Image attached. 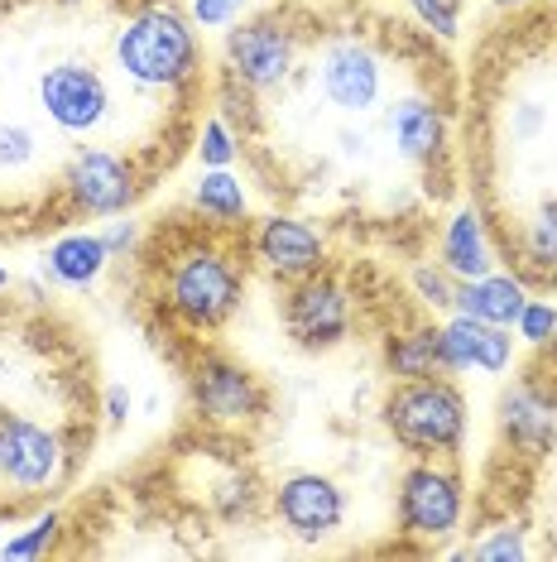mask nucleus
Segmentation results:
<instances>
[{
	"label": "nucleus",
	"instance_id": "f257e3e1",
	"mask_svg": "<svg viewBox=\"0 0 557 562\" xmlns=\"http://www.w3.org/2000/svg\"><path fill=\"white\" fill-rule=\"evenodd\" d=\"M240 299H246V265L231 255V246L212 236L183 240L179 250L163 255L155 303L187 337H207L221 331L236 317Z\"/></svg>",
	"mask_w": 557,
	"mask_h": 562
},
{
	"label": "nucleus",
	"instance_id": "f03ea898",
	"mask_svg": "<svg viewBox=\"0 0 557 562\" xmlns=\"http://www.w3.org/2000/svg\"><path fill=\"white\" fill-rule=\"evenodd\" d=\"M111 68L135 92H183L202 68L197 24L173 0H145L111 34Z\"/></svg>",
	"mask_w": 557,
	"mask_h": 562
},
{
	"label": "nucleus",
	"instance_id": "7ed1b4c3",
	"mask_svg": "<svg viewBox=\"0 0 557 562\" xmlns=\"http://www.w3.org/2000/svg\"><path fill=\"white\" fill-rule=\"evenodd\" d=\"M385 428L395 442L413 457H457L471 428V404L452 375H428V380H395L385 394Z\"/></svg>",
	"mask_w": 557,
	"mask_h": 562
},
{
	"label": "nucleus",
	"instance_id": "20e7f679",
	"mask_svg": "<svg viewBox=\"0 0 557 562\" xmlns=\"http://www.w3.org/2000/svg\"><path fill=\"white\" fill-rule=\"evenodd\" d=\"M395 519L399 533L413 543L437 548L457 539L466 529V481L452 467V457H413V467H403Z\"/></svg>",
	"mask_w": 557,
	"mask_h": 562
},
{
	"label": "nucleus",
	"instance_id": "39448f33",
	"mask_svg": "<svg viewBox=\"0 0 557 562\" xmlns=\"http://www.w3.org/2000/svg\"><path fill=\"white\" fill-rule=\"evenodd\" d=\"M34 97H39V111L54 131L78 135V139L101 135L111 125V116H116V92H111L106 72L87 58L48 63V68L39 72Z\"/></svg>",
	"mask_w": 557,
	"mask_h": 562
},
{
	"label": "nucleus",
	"instance_id": "423d86ee",
	"mask_svg": "<svg viewBox=\"0 0 557 562\" xmlns=\"http://www.w3.org/2000/svg\"><path fill=\"white\" fill-rule=\"evenodd\" d=\"M226 78L246 92H278L298 68V30L278 15L236 20L221 44Z\"/></svg>",
	"mask_w": 557,
	"mask_h": 562
},
{
	"label": "nucleus",
	"instance_id": "0eeeda50",
	"mask_svg": "<svg viewBox=\"0 0 557 562\" xmlns=\"http://www.w3.org/2000/svg\"><path fill=\"white\" fill-rule=\"evenodd\" d=\"M68 476V442L30 414H0V485L15 495H48Z\"/></svg>",
	"mask_w": 557,
	"mask_h": 562
},
{
	"label": "nucleus",
	"instance_id": "6e6552de",
	"mask_svg": "<svg viewBox=\"0 0 557 562\" xmlns=\"http://www.w3.org/2000/svg\"><path fill=\"white\" fill-rule=\"evenodd\" d=\"M62 193L78 216H121L145 193V173L130 155L106 145H82L62 169Z\"/></svg>",
	"mask_w": 557,
	"mask_h": 562
},
{
	"label": "nucleus",
	"instance_id": "1a4fd4ad",
	"mask_svg": "<svg viewBox=\"0 0 557 562\" xmlns=\"http://www.w3.org/2000/svg\"><path fill=\"white\" fill-rule=\"evenodd\" d=\"M187 390H193V408L202 424L212 428H250L270 414V390L260 385L240 361L231 356H197L187 370Z\"/></svg>",
	"mask_w": 557,
	"mask_h": 562
},
{
	"label": "nucleus",
	"instance_id": "9d476101",
	"mask_svg": "<svg viewBox=\"0 0 557 562\" xmlns=\"http://www.w3.org/2000/svg\"><path fill=\"white\" fill-rule=\"evenodd\" d=\"M351 313L356 299L332 270H318L284 293V331L303 351H332L351 337Z\"/></svg>",
	"mask_w": 557,
	"mask_h": 562
},
{
	"label": "nucleus",
	"instance_id": "9b49d317",
	"mask_svg": "<svg viewBox=\"0 0 557 562\" xmlns=\"http://www.w3.org/2000/svg\"><path fill=\"white\" fill-rule=\"evenodd\" d=\"M270 509L294 543H327L346 524V491L322 471H288L274 485Z\"/></svg>",
	"mask_w": 557,
	"mask_h": 562
},
{
	"label": "nucleus",
	"instance_id": "f8f14e48",
	"mask_svg": "<svg viewBox=\"0 0 557 562\" xmlns=\"http://www.w3.org/2000/svg\"><path fill=\"white\" fill-rule=\"evenodd\" d=\"M318 87L341 116H371L385 101V58L356 34H337L318 54Z\"/></svg>",
	"mask_w": 557,
	"mask_h": 562
},
{
	"label": "nucleus",
	"instance_id": "ddd939ff",
	"mask_svg": "<svg viewBox=\"0 0 557 562\" xmlns=\"http://www.w3.org/2000/svg\"><path fill=\"white\" fill-rule=\"evenodd\" d=\"M250 255L278 284H298V279L327 270V236L312 222H303V216L270 212L250 232Z\"/></svg>",
	"mask_w": 557,
	"mask_h": 562
},
{
	"label": "nucleus",
	"instance_id": "4468645a",
	"mask_svg": "<svg viewBox=\"0 0 557 562\" xmlns=\"http://www.w3.org/2000/svg\"><path fill=\"white\" fill-rule=\"evenodd\" d=\"M500 432L519 457H548L557 442V380L528 370L500 394Z\"/></svg>",
	"mask_w": 557,
	"mask_h": 562
},
{
	"label": "nucleus",
	"instance_id": "2eb2a0df",
	"mask_svg": "<svg viewBox=\"0 0 557 562\" xmlns=\"http://www.w3.org/2000/svg\"><path fill=\"white\" fill-rule=\"evenodd\" d=\"M514 347L519 337H510V327H490L466 313H447V323L437 327L442 375H466V370L504 375V370H514Z\"/></svg>",
	"mask_w": 557,
	"mask_h": 562
},
{
	"label": "nucleus",
	"instance_id": "dca6fc26",
	"mask_svg": "<svg viewBox=\"0 0 557 562\" xmlns=\"http://www.w3.org/2000/svg\"><path fill=\"white\" fill-rule=\"evenodd\" d=\"M389 139H395V149L403 159L437 164L447 155V116H442L437 101L409 92L389 106Z\"/></svg>",
	"mask_w": 557,
	"mask_h": 562
},
{
	"label": "nucleus",
	"instance_id": "f3484780",
	"mask_svg": "<svg viewBox=\"0 0 557 562\" xmlns=\"http://www.w3.org/2000/svg\"><path fill=\"white\" fill-rule=\"evenodd\" d=\"M437 260L447 265L457 279H480L490 270H500L496 260V240H490V226L476 207H457L442 222V236H437Z\"/></svg>",
	"mask_w": 557,
	"mask_h": 562
},
{
	"label": "nucleus",
	"instance_id": "a211bd4d",
	"mask_svg": "<svg viewBox=\"0 0 557 562\" xmlns=\"http://www.w3.org/2000/svg\"><path fill=\"white\" fill-rule=\"evenodd\" d=\"M111 265V250L106 240H101V232H62L54 246L44 250V274L54 279L58 289H92L101 274H106Z\"/></svg>",
	"mask_w": 557,
	"mask_h": 562
},
{
	"label": "nucleus",
	"instance_id": "6ab92c4d",
	"mask_svg": "<svg viewBox=\"0 0 557 562\" xmlns=\"http://www.w3.org/2000/svg\"><path fill=\"white\" fill-rule=\"evenodd\" d=\"M524 303H528L524 279L510 274V270H490L480 279H462L452 313L480 317V323H490V327H514V317H519Z\"/></svg>",
	"mask_w": 557,
	"mask_h": 562
},
{
	"label": "nucleus",
	"instance_id": "aec40b11",
	"mask_svg": "<svg viewBox=\"0 0 557 562\" xmlns=\"http://www.w3.org/2000/svg\"><path fill=\"white\" fill-rule=\"evenodd\" d=\"M187 202H193V212L207 226H217V232H236V226L250 222V193L236 169H202Z\"/></svg>",
	"mask_w": 557,
	"mask_h": 562
},
{
	"label": "nucleus",
	"instance_id": "412c9836",
	"mask_svg": "<svg viewBox=\"0 0 557 562\" xmlns=\"http://www.w3.org/2000/svg\"><path fill=\"white\" fill-rule=\"evenodd\" d=\"M385 370L395 380H428L442 375L437 361V327H409L385 341Z\"/></svg>",
	"mask_w": 557,
	"mask_h": 562
},
{
	"label": "nucleus",
	"instance_id": "4be33fe9",
	"mask_svg": "<svg viewBox=\"0 0 557 562\" xmlns=\"http://www.w3.org/2000/svg\"><path fill=\"white\" fill-rule=\"evenodd\" d=\"M519 255H524V265L538 274L557 270V198L538 202V212L524 222V232H519Z\"/></svg>",
	"mask_w": 557,
	"mask_h": 562
},
{
	"label": "nucleus",
	"instance_id": "5701e85b",
	"mask_svg": "<svg viewBox=\"0 0 557 562\" xmlns=\"http://www.w3.org/2000/svg\"><path fill=\"white\" fill-rule=\"evenodd\" d=\"M58 539H62V515L58 509H48V515L24 524L20 533H10V539L0 543V562H39V558L54 553Z\"/></svg>",
	"mask_w": 557,
	"mask_h": 562
},
{
	"label": "nucleus",
	"instance_id": "b1692460",
	"mask_svg": "<svg viewBox=\"0 0 557 562\" xmlns=\"http://www.w3.org/2000/svg\"><path fill=\"white\" fill-rule=\"evenodd\" d=\"M462 558H476V562H519V558H528V529L519 519H500L496 529H486L471 548H462Z\"/></svg>",
	"mask_w": 557,
	"mask_h": 562
},
{
	"label": "nucleus",
	"instance_id": "393cba45",
	"mask_svg": "<svg viewBox=\"0 0 557 562\" xmlns=\"http://www.w3.org/2000/svg\"><path fill=\"white\" fill-rule=\"evenodd\" d=\"M457 284H462V279L452 274L442 260L413 265V274H409L413 299L423 303V308H433V313H452V303H457Z\"/></svg>",
	"mask_w": 557,
	"mask_h": 562
},
{
	"label": "nucleus",
	"instance_id": "a878e982",
	"mask_svg": "<svg viewBox=\"0 0 557 562\" xmlns=\"http://www.w3.org/2000/svg\"><path fill=\"white\" fill-rule=\"evenodd\" d=\"M193 149H197L202 169H231V164L240 159V135H236V125L226 116H207V121H202V131H197Z\"/></svg>",
	"mask_w": 557,
	"mask_h": 562
},
{
	"label": "nucleus",
	"instance_id": "bb28decb",
	"mask_svg": "<svg viewBox=\"0 0 557 562\" xmlns=\"http://www.w3.org/2000/svg\"><path fill=\"white\" fill-rule=\"evenodd\" d=\"M403 5H409V15L423 24L433 40H442V44L462 40V5L466 0H403Z\"/></svg>",
	"mask_w": 557,
	"mask_h": 562
},
{
	"label": "nucleus",
	"instance_id": "cd10ccee",
	"mask_svg": "<svg viewBox=\"0 0 557 562\" xmlns=\"http://www.w3.org/2000/svg\"><path fill=\"white\" fill-rule=\"evenodd\" d=\"M514 337L524 341V347H534V351H543L553 341V331H557V303L553 299H534L528 293V303L519 308V317H514Z\"/></svg>",
	"mask_w": 557,
	"mask_h": 562
},
{
	"label": "nucleus",
	"instance_id": "c85d7f7f",
	"mask_svg": "<svg viewBox=\"0 0 557 562\" xmlns=\"http://www.w3.org/2000/svg\"><path fill=\"white\" fill-rule=\"evenodd\" d=\"M34 155H39V135L20 121H0V173L30 169Z\"/></svg>",
	"mask_w": 557,
	"mask_h": 562
},
{
	"label": "nucleus",
	"instance_id": "c756f323",
	"mask_svg": "<svg viewBox=\"0 0 557 562\" xmlns=\"http://www.w3.org/2000/svg\"><path fill=\"white\" fill-rule=\"evenodd\" d=\"M250 0H187V15H193L197 30H231V24L246 15Z\"/></svg>",
	"mask_w": 557,
	"mask_h": 562
},
{
	"label": "nucleus",
	"instance_id": "7c9ffc66",
	"mask_svg": "<svg viewBox=\"0 0 557 562\" xmlns=\"http://www.w3.org/2000/svg\"><path fill=\"white\" fill-rule=\"evenodd\" d=\"M101 240H106L111 260H130V255L139 250V222H130V216H116L111 226H101Z\"/></svg>",
	"mask_w": 557,
	"mask_h": 562
},
{
	"label": "nucleus",
	"instance_id": "2f4dec72",
	"mask_svg": "<svg viewBox=\"0 0 557 562\" xmlns=\"http://www.w3.org/2000/svg\"><path fill=\"white\" fill-rule=\"evenodd\" d=\"M101 414H106V424H125V418L135 414V400L125 385H111L106 390V404H101Z\"/></svg>",
	"mask_w": 557,
	"mask_h": 562
},
{
	"label": "nucleus",
	"instance_id": "473e14b6",
	"mask_svg": "<svg viewBox=\"0 0 557 562\" xmlns=\"http://www.w3.org/2000/svg\"><path fill=\"white\" fill-rule=\"evenodd\" d=\"M496 10H524V5H534V0H490Z\"/></svg>",
	"mask_w": 557,
	"mask_h": 562
},
{
	"label": "nucleus",
	"instance_id": "72a5a7b5",
	"mask_svg": "<svg viewBox=\"0 0 557 562\" xmlns=\"http://www.w3.org/2000/svg\"><path fill=\"white\" fill-rule=\"evenodd\" d=\"M543 351H548V366L557 370V331H553V341H548V347H543Z\"/></svg>",
	"mask_w": 557,
	"mask_h": 562
},
{
	"label": "nucleus",
	"instance_id": "f704fd0d",
	"mask_svg": "<svg viewBox=\"0 0 557 562\" xmlns=\"http://www.w3.org/2000/svg\"><path fill=\"white\" fill-rule=\"evenodd\" d=\"M10 289V270H5V265H0V293H5Z\"/></svg>",
	"mask_w": 557,
	"mask_h": 562
},
{
	"label": "nucleus",
	"instance_id": "c9c22d12",
	"mask_svg": "<svg viewBox=\"0 0 557 562\" xmlns=\"http://www.w3.org/2000/svg\"><path fill=\"white\" fill-rule=\"evenodd\" d=\"M54 5H82V0H54Z\"/></svg>",
	"mask_w": 557,
	"mask_h": 562
}]
</instances>
